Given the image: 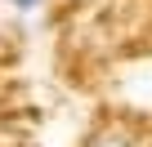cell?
<instances>
[{
  "mask_svg": "<svg viewBox=\"0 0 152 147\" xmlns=\"http://www.w3.org/2000/svg\"><path fill=\"white\" fill-rule=\"evenodd\" d=\"M90 147H125V138H121V134H99Z\"/></svg>",
  "mask_w": 152,
  "mask_h": 147,
  "instance_id": "6da1fadb",
  "label": "cell"
},
{
  "mask_svg": "<svg viewBox=\"0 0 152 147\" xmlns=\"http://www.w3.org/2000/svg\"><path fill=\"white\" fill-rule=\"evenodd\" d=\"M14 9H36V5H45V0H9Z\"/></svg>",
  "mask_w": 152,
  "mask_h": 147,
  "instance_id": "7a4b0ae2",
  "label": "cell"
}]
</instances>
